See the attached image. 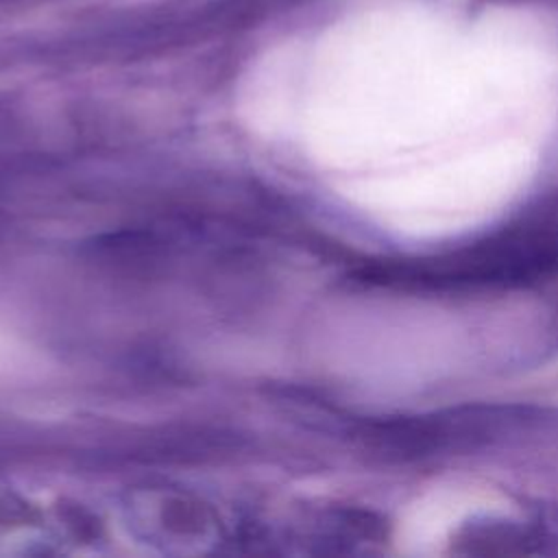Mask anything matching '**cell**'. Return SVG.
<instances>
[{
	"mask_svg": "<svg viewBox=\"0 0 558 558\" xmlns=\"http://www.w3.org/2000/svg\"><path fill=\"white\" fill-rule=\"evenodd\" d=\"M490 499L482 490L471 488H442L434 490L416 506L410 508L405 517L401 541L410 545V551L423 554L432 551L473 512L488 508Z\"/></svg>",
	"mask_w": 558,
	"mask_h": 558,
	"instance_id": "1",
	"label": "cell"
}]
</instances>
